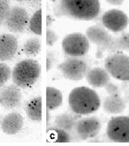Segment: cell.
<instances>
[{
    "mask_svg": "<svg viewBox=\"0 0 129 146\" xmlns=\"http://www.w3.org/2000/svg\"><path fill=\"white\" fill-rule=\"evenodd\" d=\"M126 105L120 95L108 96L103 102V109L108 114H120L125 110Z\"/></svg>",
    "mask_w": 129,
    "mask_h": 146,
    "instance_id": "obj_17",
    "label": "cell"
},
{
    "mask_svg": "<svg viewBox=\"0 0 129 146\" xmlns=\"http://www.w3.org/2000/svg\"><path fill=\"white\" fill-rule=\"evenodd\" d=\"M63 102V95L59 89L48 86L46 88V110L53 111L60 107Z\"/></svg>",
    "mask_w": 129,
    "mask_h": 146,
    "instance_id": "obj_19",
    "label": "cell"
},
{
    "mask_svg": "<svg viewBox=\"0 0 129 146\" xmlns=\"http://www.w3.org/2000/svg\"><path fill=\"white\" fill-rule=\"evenodd\" d=\"M68 103L71 110L78 115H87L100 107V98L95 90L87 87H77L69 94Z\"/></svg>",
    "mask_w": 129,
    "mask_h": 146,
    "instance_id": "obj_2",
    "label": "cell"
},
{
    "mask_svg": "<svg viewBox=\"0 0 129 146\" xmlns=\"http://www.w3.org/2000/svg\"><path fill=\"white\" fill-rule=\"evenodd\" d=\"M125 102H126V104H128V91H126V96H125Z\"/></svg>",
    "mask_w": 129,
    "mask_h": 146,
    "instance_id": "obj_32",
    "label": "cell"
},
{
    "mask_svg": "<svg viewBox=\"0 0 129 146\" xmlns=\"http://www.w3.org/2000/svg\"><path fill=\"white\" fill-rule=\"evenodd\" d=\"M42 10H37L29 21V28L36 35L42 34Z\"/></svg>",
    "mask_w": 129,
    "mask_h": 146,
    "instance_id": "obj_22",
    "label": "cell"
},
{
    "mask_svg": "<svg viewBox=\"0 0 129 146\" xmlns=\"http://www.w3.org/2000/svg\"><path fill=\"white\" fill-rule=\"evenodd\" d=\"M80 116H77L69 114V113H64L57 115L54 119V125L64 131H66L67 133L71 136L72 140H78L75 135V125L76 123L80 119Z\"/></svg>",
    "mask_w": 129,
    "mask_h": 146,
    "instance_id": "obj_15",
    "label": "cell"
},
{
    "mask_svg": "<svg viewBox=\"0 0 129 146\" xmlns=\"http://www.w3.org/2000/svg\"><path fill=\"white\" fill-rule=\"evenodd\" d=\"M107 137L116 143L129 142V117L119 115L112 117L107 127Z\"/></svg>",
    "mask_w": 129,
    "mask_h": 146,
    "instance_id": "obj_8",
    "label": "cell"
},
{
    "mask_svg": "<svg viewBox=\"0 0 129 146\" xmlns=\"http://www.w3.org/2000/svg\"><path fill=\"white\" fill-rule=\"evenodd\" d=\"M115 46L116 50H124L128 51L129 48V33L128 32H123L122 34L115 38Z\"/></svg>",
    "mask_w": 129,
    "mask_h": 146,
    "instance_id": "obj_23",
    "label": "cell"
},
{
    "mask_svg": "<svg viewBox=\"0 0 129 146\" xmlns=\"http://www.w3.org/2000/svg\"><path fill=\"white\" fill-rule=\"evenodd\" d=\"M105 28L113 33H120L128 25V17L126 13L118 9H112L106 11L101 19Z\"/></svg>",
    "mask_w": 129,
    "mask_h": 146,
    "instance_id": "obj_11",
    "label": "cell"
},
{
    "mask_svg": "<svg viewBox=\"0 0 129 146\" xmlns=\"http://www.w3.org/2000/svg\"><path fill=\"white\" fill-rule=\"evenodd\" d=\"M41 50V42L39 38H31L24 42L23 51L27 56H36Z\"/></svg>",
    "mask_w": 129,
    "mask_h": 146,
    "instance_id": "obj_20",
    "label": "cell"
},
{
    "mask_svg": "<svg viewBox=\"0 0 129 146\" xmlns=\"http://www.w3.org/2000/svg\"><path fill=\"white\" fill-rule=\"evenodd\" d=\"M40 73L39 63L32 59H25L15 65L12 69L11 77L14 85L18 88H26L38 81Z\"/></svg>",
    "mask_w": 129,
    "mask_h": 146,
    "instance_id": "obj_3",
    "label": "cell"
},
{
    "mask_svg": "<svg viewBox=\"0 0 129 146\" xmlns=\"http://www.w3.org/2000/svg\"><path fill=\"white\" fill-rule=\"evenodd\" d=\"M58 69L62 75L70 81L78 82L86 77L89 67L86 60L80 58H67L58 65Z\"/></svg>",
    "mask_w": 129,
    "mask_h": 146,
    "instance_id": "obj_7",
    "label": "cell"
},
{
    "mask_svg": "<svg viewBox=\"0 0 129 146\" xmlns=\"http://www.w3.org/2000/svg\"><path fill=\"white\" fill-rule=\"evenodd\" d=\"M50 121H51V114H50V111L46 110V125H47V127H49Z\"/></svg>",
    "mask_w": 129,
    "mask_h": 146,
    "instance_id": "obj_31",
    "label": "cell"
},
{
    "mask_svg": "<svg viewBox=\"0 0 129 146\" xmlns=\"http://www.w3.org/2000/svg\"><path fill=\"white\" fill-rule=\"evenodd\" d=\"M57 2L53 9L57 18L93 20L99 16L100 11V3L98 0H61Z\"/></svg>",
    "mask_w": 129,
    "mask_h": 146,
    "instance_id": "obj_1",
    "label": "cell"
},
{
    "mask_svg": "<svg viewBox=\"0 0 129 146\" xmlns=\"http://www.w3.org/2000/svg\"><path fill=\"white\" fill-rule=\"evenodd\" d=\"M12 71L10 67L4 62H0V87L4 86L11 76Z\"/></svg>",
    "mask_w": 129,
    "mask_h": 146,
    "instance_id": "obj_24",
    "label": "cell"
},
{
    "mask_svg": "<svg viewBox=\"0 0 129 146\" xmlns=\"http://www.w3.org/2000/svg\"><path fill=\"white\" fill-rule=\"evenodd\" d=\"M30 21V17L27 11L21 6L15 5L11 7L8 16L5 19L4 25L12 33H23L26 29Z\"/></svg>",
    "mask_w": 129,
    "mask_h": 146,
    "instance_id": "obj_9",
    "label": "cell"
},
{
    "mask_svg": "<svg viewBox=\"0 0 129 146\" xmlns=\"http://www.w3.org/2000/svg\"><path fill=\"white\" fill-rule=\"evenodd\" d=\"M106 2L112 5H120L123 4L124 1H122V0H107Z\"/></svg>",
    "mask_w": 129,
    "mask_h": 146,
    "instance_id": "obj_30",
    "label": "cell"
},
{
    "mask_svg": "<svg viewBox=\"0 0 129 146\" xmlns=\"http://www.w3.org/2000/svg\"><path fill=\"white\" fill-rule=\"evenodd\" d=\"M2 120H3V119H2L1 115H0V127H1V123H2Z\"/></svg>",
    "mask_w": 129,
    "mask_h": 146,
    "instance_id": "obj_33",
    "label": "cell"
},
{
    "mask_svg": "<svg viewBox=\"0 0 129 146\" xmlns=\"http://www.w3.org/2000/svg\"><path fill=\"white\" fill-rule=\"evenodd\" d=\"M104 88H105V89L107 90V94H108L109 96L120 95V88H119L117 85H116V84L113 83V82H108Z\"/></svg>",
    "mask_w": 129,
    "mask_h": 146,
    "instance_id": "obj_28",
    "label": "cell"
},
{
    "mask_svg": "<svg viewBox=\"0 0 129 146\" xmlns=\"http://www.w3.org/2000/svg\"><path fill=\"white\" fill-rule=\"evenodd\" d=\"M105 69L113 78L122 82L129 80V58L121 52L109 55L105 60Z\"/></svg>",
    "mask_w": 129,
    "mask_h": 146,
    "instance_id": "obj_6",
    "label": "cell"
},
{
    "mask_svg": "<svg viewBox=\"0 0 129 146\" xmlns=\"http://www.w3.org/2000/svg\"><path fill=\"white\" fill-rule=\"evenodd\" d=\"M56 62V55L51 50L46 51V71L49 72Z\"/></svg>",
    "mask_w": 129,
    "mask_h": 146,
    "instance_id": "obj_27",
    "label": "cell"
},
{
    "mask_svg": "<svg viewBox=\"0 0 129 146\" xmlns=\"http://www.w3.org/2000/svg\"><path fill=\"white\" fill-rule=\"evenodd\" d=\"M59 39V35L51 28H46V46H53Z\"/></svg>",
    "mask_w": 129,
    "mask_h": 146,
    "instance_id": "obj_26",
    "label": "cell"
},
{
    "mask_svg": "<svg viewBox=\"0 0 129 146\" xmlns=\"http://www.w3.org/2000/svg\"><path fill=\"white\" fill-rule=\"evenodd\" d=\"M101 123L96 116L80 118L75 125V135L78 140H86L95 137L100 131Z\"/></svg>",
    "mask_w": 129,
    "mask_h": 146,
    "instance_id": "obj_10",
    "label": "cell"
},
{
    "mask_svg": "<svg viewBox=\"0 0 129 146\" xmlns=\"http://www.w3.org/2000/svg\"><path fill=\"white\" fill-rule=\"evenodd\" d=\"M53 18L51 14H47V17H46V28H51V25H53Z\"/></svg>",
    "mask_w": 129,
    "mask_h": 146,
    "instance_id": "obj_29",
    "label": "cell"
},
{
    "mask_svg": "<svg viewBox=\"0 0 129 146\" xmlns=\"http://www.w3.org/2000/svg\"><path fill=\"white\" fill-rule=\"evenodd\" d=\"M86 78L88 84L93 88H104L110 82L109 74L102 68H94L88 70Z\"/></svg>",
    "mask_w": 129,
    "mask_h": 146,
    "instance_id": "obj_16",
    "label": "cell"
},
{
    "mask_svg": "<svg viewBox=\"0 0 129 146\" xmlns=\"http://www.w3.org/2000/svg\"><path fill=\"white\" fill-rule=\"evenodd\" d=\"M24 126V117L18 112L7 114L2 120L1 129L4 133L9 136L18 134Z\"/></svg>",
    "mask_w": 129,
    "mask_h": 146,
    "instance_id": "obj_14",
    "label": "cell"
},
{
    "mask_svg": "<svg viewBox=\"0 0 129 146\" xmlns=\"http://www.w3.org/2000/svg\"><path fill=\"white\" fill-rule=\"evenodd\" d=\"M47 133L51 134V137L56 143H67L72 141L71 136L64 131L56 126H49L47 127Z\"/></svg>",
    "mask_w": 129,
    "mask_h": 146,
    "instance_id": "obj_21",
    "label": "cell"
},
{
    "mask_svg": "<svg viewBox=\"0 0 129 146\" xmlns=\"http://www.w3.org/2000/svg\"><path fill=\"white\" fill-rule=\"evenodd\" d=\"M25 111L32 122L40 123L42 120V98L37 96L31 99L26 105Z\"/></svg>",
    "mask_w": 129,
    "mask_h": 146,
    "instance_id": "obj_18",
    "label": "cell"
},
{
    "mask_svg": "<svg viewBox=\"0 0 129 146\" xmlns=\"http://www.w3.org/2000/svg\"><path fill=\"white\" fill-rule=\"evenodd\" d=\"M86 37L91 42L97 46L96 57L101 59L105 52L115 54V38L112 36L104 27L95 25L88 27L86 31Z\"/></svg>",
    "mask_w": 129,
    "mask_h": 146,
    "instance_id": "obj_4",
    "label": "cell"
},
{
    "mask_svg": "<svg viewBox=\"0 0 129 146\" xmlns=\"http://www.w3.org/2000/svg\"><path fill=\"white\" fill-rule=\"evenodd\" d=\"M10 9H11V7L7 1L0 0V25L4 24L5 19L8 16Z\"/></svg>",
    "mask_w": 129,
    "mask_h": 146,
    "instance_id": "obj_25",
    "label": "cell"
},
{
    "mask_svg": "<svg viewBox=\"0 0 129 146\" xmlns=\"http://www.w3.org/2000/svg\"><path fill=\"white\" fill-rule=\"evenodd\" d=\"M18 48L17 38L10 33L0 35V62L8 61L14 58Z\"/></svg>",
    "mask_w": 129,
    "mask_h": 146,
    "instance_id": "obj_12",
    "label": "cell"
},
{
    "mask_svg": "<svg viewBox=\"0 0 129 146\" xmlns=\"http://www.w3.org/2000/svg\"><path fill=\"white\" fill-rule=\"evenodd\" d=\"M90 42L83 33H72L67 34L62 40V49L68 57L80 58L86 54Z\"/></svg>",
    "mask_w": 129,
    "mask_h": 146,
    "instance_id": "obj_5",
    "label": "cell"
},
{
    "mask_svg": "<svg viewBox=\"0 0 129 146\" xmlns=\"http://www.w3.org/2000/svg\"><path fill=\"white\" fill-rule=\"evenodd\" d=\"M22 93L16 85H10L0 93V105L5 110H13L20 105Z\"/></svg>",
    "mask_w": 129,
    "mask_h": 146,
    "instance_id": "obj_13",
    "label": "cell"
}]
</instances>
